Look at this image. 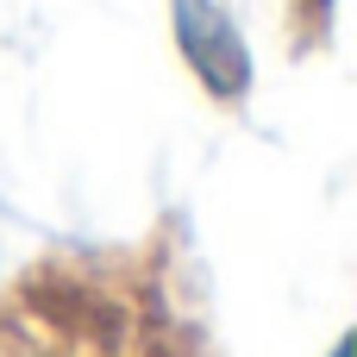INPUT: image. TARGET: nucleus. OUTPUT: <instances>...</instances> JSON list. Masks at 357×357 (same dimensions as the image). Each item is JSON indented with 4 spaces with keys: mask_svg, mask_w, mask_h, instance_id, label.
I'll use <instances>...</instances> for the list:
<instances>
[{
    "mask_svg": "<svg viewBox=\"0 0 357 357\" xmlns=\"http://www.w3.org/2000/svg\"><path fill=\"white\" fill-rule=\"evenodd\" d=\"M176 13H182V44H188L195 69H201L220 94H238V88H245V44H238V31L220 19V6H213V0H176Z\"/></svg>",
    "mask_w": 357,
    "mask_h": 357,
    "instance_id": "nucleus-1",
    "label": "nucleus"
},
{
    "mask_svg": "<svg viewBox=\"0 0 357 357\" xmlns=\"http://www.w3.org/2000/svg\"><path fill=\"white\" fill-rule=\"evenodd\" d=\"M0 357H75V351L44 345V339H19V345H6V339H0Z\"/></svg>",
    "mask_w": 357,
    "mask_h": 357,
    "instance_id": "nucleus-2",
    "label": "nucleus"
}]
</instances>
